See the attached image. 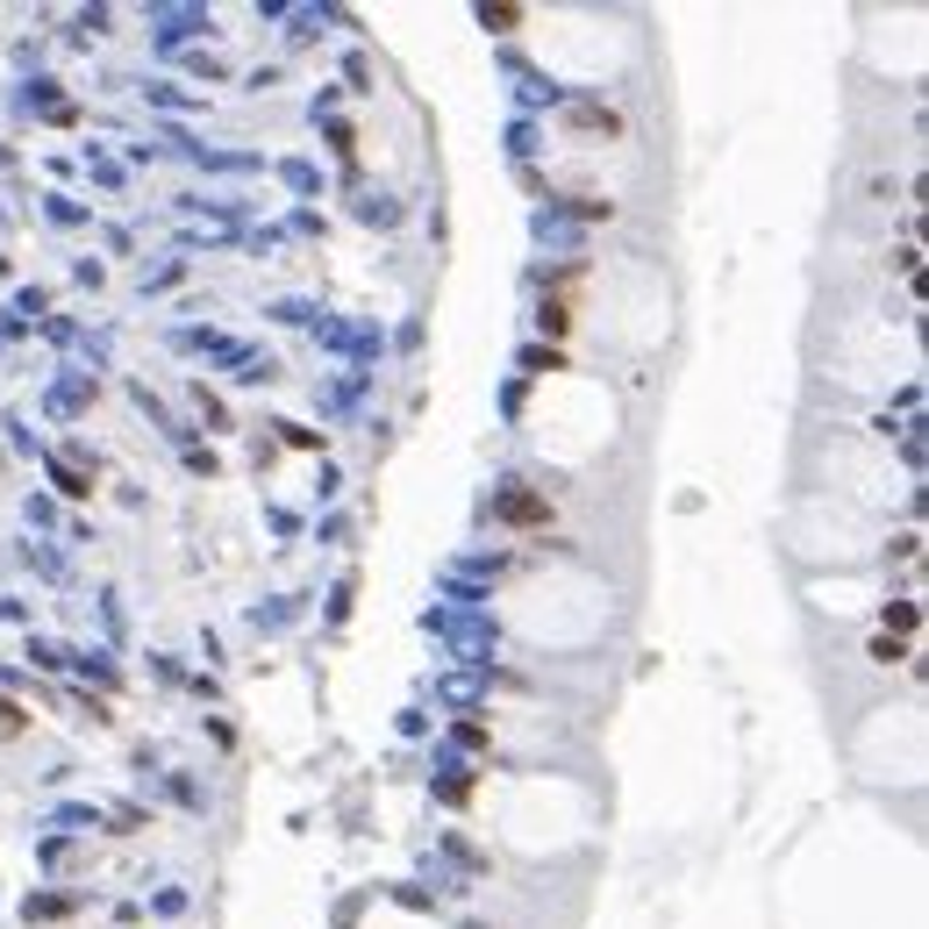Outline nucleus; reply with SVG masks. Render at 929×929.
Segmentation results:
<instances>
[{"instance_id":"2","label":"nucleus","mask_w":929,"mask_h":929,"mask_svg":"<svg viewBox=\"0 0 929 929\" xmlns=\"http://www.w3.org/2000/svg\"><path fill=\"white\" fill-rule=\"evenodd\" d=\"M887 629H901V637H908V629H915V601H901V608L887 601Z\"/></svg>"},{"instance_id":"1","label":"nucleus","mask_w":929,"mask_h":929,"mask_svg":"<svg viewBox=\"0 0 929 929\" xmlns=\"http://www.w3.org/2000/svg\"><path fill=\"white\" fill-rule=\"evenodd\" d=\"M500 516H508V522H544L551 508H544L536 494H508V500H500Z\"/></svg>"},{"instance_id":"3","label":"nucleus","mask_w":929,"mask_h":929,"mask_svg":"<svg viewBox=\"0 0 929 929\" xmlns=\"http://www.w3.org/2000/svg\"><path fill=\"white\" fill-rule=\"evenodd\" d=\"M480 22H486V29H516L522 15H516V8H480Z\"/></svg>"}]
</instances>
